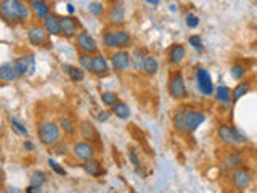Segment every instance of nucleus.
<instances>
[{"label":"nucleus","instance_id":"49530a36","mask_svg":"<svg viewBox=\"0 0 257 193\" xmlns=\"http://www.w3.org/2000/svg\"><path fill=\"white\" fill-rule=\"evenodd\" d=\"M145 2H147V4H150V5H159V2H161V0H145Z\"/></svg>","mask_w":257,"mask_h":193},{"label":"nucleus","instance_id":"9b49d317","mask_svg":"<svg viewBox=\"0 0 257 193\" xmlns=\"http://www.w3.org/2000/svg\"><path fill=\"white\" fill-rule=\"evenodd\" d=\"M108 21L109 24H114V26H120V24H124L125 21V8H124V4L117 0L111 5L109 12H108Z\"/></svg>","mask_w":257,"mask_h":193},{"label":"nucleus","instance_id":"ea45409f","mask_svg":"<svg viewBox=\"0 0 257 193\" xmlns=\"http://www.w3.org/2000/svg\"><path fill=\"white\" fill-rule=\"evenodd\" d=\"M88 12H90V15H93V16H100L103 13V5L100 2H92L88 5Z\"/></svg>","mask_w":257,"mask_h":193},{"label":"nucleus","instance_id":"de8ad7c7","mask_svg":"<svg viewBox=\"0 0 257 193\" xmlns=\"http://www.w3.org/2000/svg\"><path fill=\"white\" fill-rule=\"evenodd\" d=\"M68 12L69 13H74V7H72L71 4H68Z\"/></svg>","mask_w":257,"mask_h":193},{"label":"nucleus","instance_id":"b1692460","mask_svg":"<svg viewBox=\"0 0 257 193\" xmlns=\"http://www.w3.org/2000/svg\"><path fill=\"white\" fill-rule=\"evenodd\" d=\"M112 108V115L119 119H128L131 118V108H128V105L124 103V102H117Z\"/></svg>","mask_w":257,"mask_h":193},{"label":"nucleus","instance_id":"6e6552de","mask_svg":"<svg viewBox=\"0 0 257 193\" xmlns=\"http://www.w3.org/2000/svg\"><path fill=\"white\" fill-rule=\"evenodd\" d=\"M132 61H134L132 55L125 50H119L111 55V64H112V68H114V71L117 72H125L132 66Z\"/></svg>","mask_w":257,"mask_h":193},{"label":"nucleus","instance_id":"cd10ccee","mask_svg":"<svg viewBox=\"0 0 257 193\" xmlns=\"http://www.w3.org/2000/svg\"><path fill=\"white\" fill-rule=\"evenodd\" d=\"M63 69H66L69 79L72 82H80L84 79V68H77V66H63Z\"/></svg>","mask_w":257,"mask_h":193},{"label":"nucleus","instance_id":"aec40b11","mask_svg":"<svg viewBox=\"0 0 257 193\" xmlns=\"http://www.w3.org/2000/svg\"><path fill=\"white\" fill-rule=\"evenodd\" d=\"M174 129L180 134H188V126H187V108H182L179 111H175V115L172 118Z\"/></svg>","mask_w":257,"mask_h":193},{"label":"nucleus","instance_id":"a19ab883","mask_svg":"<svg viewBox=\"0 0 257 193\" xmlns=\"http://www.w3.org/2000/svg\"><path fill=\"white\" fill-rule=\"evenodd\" d=\"M53 147H55L53 151L56 153V155H66V153L69 151L66 143H56V145H53Z\"/></svg>","mask_w":257,"mask_h":193},{"label":"nucleus","instance_id":"1a4fd4ad","mask_svg":"<svg viewBox=\"0 0 257 193\" xmlns=\"http://www.w3.org/2000/svg\"><path fill=\"white\" fill-rule=\"evenodd\" d=\"M196 82H198V88H199L201 93L206 95V96L212 95L214 84H212L211 74L207 72V69H204V68H198L196 69Z\"/></svg>","mask_w":257,"mask_h":193},{"label":"nucleus","instance_id":"412c9836","mask_svg":"<svg viewBox=\"0 0 257 193\" xmlns=\"http://www.w3.org/2000/svg\"><path fill=\"white\" fill-rule=\"evenodd\" d=\"M82 169L85 171V174H88L90 177H95V179H98V177L103 175V167H101V163L96 158H90L84 161L82 164Z\"/></svg>","mask_w":257,"mask_h":193},{"label":"nucleus","instance_id":"dca6fc26","mask_svg":"<svg viewBox=\"0 0 257 193\" xmlns=\"http://www.w3.org/2000/svg\"><path fill=\"white\" fill-rule=\"evenodd\" d=\"M90 72L95 76H106L109 72V64L103 55H93Z\"/></svg>","mask_w":257,"mask_h":193},{"label":"nucleus","instance_id":"473e14b6","mask_svg":"<svg viewBox=\"0 0 257 193\" xmlns=\"http://www.w3.org/2000/svg\"><path fill=\"white\" fill-rule=\"evenodd\" d=\"M47 182V174L42 171H34L29 175V183L32 185H44Z\"/></svg>","mask_w":257,"mask_h":193},{"label":"nucleus","instance_id":"5701e85b","mask_svg":"<svg viewBox=\"0 0 257 193\" xmlns=\"http://www.w3.org/2000/svg\"><path fill=\"white\" fill-rule=\"evenodd\" d=\"M114 34H116V42H117V48L119 50H124L132 42V37L128 34L127 31L124 29H114Z\"/></svg>","mask_w":257,"mask_h":193},{"label":"nucleus","instance_id":"ddd939ff","mask_svg":"<svg viewBox=\"0 0 257 193\" xmlns=\"http://www.w3.org/2000/svg\"><path fill=\"white\" fill-rule=\"evenodd\" d=\"M60 23H61V36L64 37H76L79 34V21L74 20L72 16H61L60 18Z\"/></svg>","mask_w":257,"mask_h":193},{"label":"nucleus","instance_id":"72a5a7b5","mask_svg":"<svg viewBox=\"0 0 257 193\" xmlns=\"http://www.w3.org/2000/svg\"><path fill=\"white\" fill-rule=\"evenodd\" d=\"M101 102H103V105H106V107H114V105L119 102V96L114 92H103Z\"/></svg>","mask_w":257,"mask_h":193},{"label":"nucleus","instance_id":"7c9ffc66","mask_svg":"<svg viewBox=\"0 0 257 193\" xmlns=\"http://www.w3.org/2000/svg\"><path fill=\"white\" fill-rule=\"evenodd\" d=\"M10 124H12V127H13V131L18 134V135H21V137H28L29 135V132H28V129H26V126H24L20 119H16V118H10Z\"/></svg>","mask_w":257,"mask_h":193},{"label":"nucleus","instance_id":"7ed1b4c3","mask_svg":"<svg viewBox=\"0 0 257 193\" xmlns=\"http://www.w3.org/2000/svg\"><path fill=\"white\" fill-rule=\"evenodd\" d=\"M219 139L222 143L228 145V147H235V145H239V143H244L247 139L246 135H243L236 127H230L227 124H220L219 126Z\"/></svg>","mask_w":257,"mask_h":193},{"label":"nucleus","instance_id":"0eeeda50","mask_svg":"<svg viewBox=\"0 0 257 193\" xmlns=\"http://www.w3.org/2000/svg\"><path fill=\"white\" fill-rule=\"evenodd\" d=\"M76 45H77L79 50L84 52V53L95 55L96 52H98V45H96L95 39L85 31H80L79 34L76 36Z\"/></svg>","mask_w":257,"mask_h":193},{"label":"nucleus","instance_id":"f257e3e1","mask_svg":"<svg viewBox=\"0 0 257 193\" xmlns=\"http://www.w3.org/2000/svg\"><path fill=\"white\" fill-rule=\"evenodd\" d=\"M29 8L21 0H2L0 4V13L2 20L8 24H20L28 21L29 18Z\"/></svg>","mask_w":257,"mask_h":193},{"label":"nucleus","instance_id":"9d476101","mask_svg":"<svg viewBox=\"0 0 257 193\" xmlns=\"http://www.w3.org/2000/svg\"><path fill=\"white\" fill-rule=\"evenodd\" d=\"M72 153H74V156L82 159V161H87L90 158H95V148H93V143L87 142V140H80V142H76L72 145Z\"/></svg>","mask_w":257,"mask_h":193},{"label":"nucleus","instance_id":"2f4dec72","mask_svg":"<svg viewBox=\"0 0 257 193\" xmlns=\"http://www.w3.org/2000/svg\"><path fill=\"white\" fill-rule=\"evenodd\" d=\"M60 127L64 131V134H68V135H74L76 134V126L69 118H61L60 119Z\"/></svg>","mask_w":257,"mask_h":193},{"label":"nucleus","instance_id":"20e7f679","mask_svg":"<svg viewBox=\"0 0 257 193\" xmlns=\"http://www.w3.org/2000/svg\"><path fill=\"white\" fill-rule=\"evenodd\" d=\"M169 93L174 100H183L187 99V85L182 71H175L169 79Z\"/></svg>","mask_w":257,"mask_h":193},{"label":"nucleus","instance_id":"a18cd8bd","mask_svg":"<svg viewBox=\"0 0 257 193\" xmlns=\"http://www.w3.org/2000/svg\"><path fill=\"white\" fill-rule=\"evenodd\" d=\"M23 148H24V150H28V151H32V150H34V143L24 142V143H23Z\"/></svg>","mask_w":257,"mask_h":193},{"label":"nucleus","instance_id":"393cba45","mask_svg":"<svg viewBox=\"0 0 257 193\" xmlns=\"http://www.w3.org/2000/svg\"><path fill=\"white\" fill-rule=\"evenodd\" d=\"M158 68H159L158 60L155 58V56L148 55L147 58H145V61H143V71H145V74H147V76H155L156 72H158Z\"/></svg>","mask_w":257,"mask_h":193},{"label":"nucleus","instance_id":"c03bdc74","mask_svg":"<svg viewBox=\"0 0 257 193\" xmlns=\"http://www.w3.org/2000/svg\"><path fill=\"white\" fill-rule=\"evenodd\" d=\"M26 191L28 193H40V191H42V185H32L31 183V187H28Z\"/></svg>","mask_w":257,"mask_h":193},{"label":"nucleus","instance_id":"a878e982","mask_svg":"<svg viewBox=\"0 0 257 193\" xmlns=\"http://www.w3.org/2000/svg\"><path fill=\"white\" fill-rule=\"evenodd\" d=\"M249 88H251V82H249V80H243V82L236 84V87L233 88V92H231L233 102H238L241 96H244L249 92Z\"/></svg>","mask_w":257,"mask_h":193},{"label":"nucleus","instance_id":"c85d7f7f","mask_svg":"<svg viewBox=\"0 0 257 193\" xmlns=\"http://www.w3.org/2000/svg\"><path fill=\"white\" fill-rule=\"evenodd\" d=\"M241 161H243V153L238 151V153H231V155L225 159V167L228 169H235L241 164Z\"/></svg>","mask_w":257,"mask_h":193},{"label":"nucleus","instance_id":"c756f323","mask_svg":"<svg viewBox=\"0 0 257 193\" xmlns=\"http://www.w3.org/2000/svg\"><path fill=\"white\" fill-rule=\"evenodd\" d=\"M246 74V66H243V64L239 63H235L233 66L230 68V77L235 79V80H241L244 77Z\"/></svg>","mask_w":257,"mask_h":193},{"label":"nucleus","instance_id":"79ce46f5","mask_svg":"<svg viewBox=\"0 0 257 193\" xmlns=\"http://www.w3.org/2000/svg\"><path fill=\"white\" fill-rule=\"evenodd\" d=\"M131 161H132V164L137 167V171H139V169H140V159H139V155H137L134 150L131 151Z\"/></svg>","mask_w":257,"mask_h":193},{"label":"nucleus","instance_id":"f03ea898","mask_svg":"<svg viewBox=\"0 0 257 193\" xmlns=\"http://www.w3.org/2000/svg\"><path fill=\"white\" fill-rule=\"evenodd\" d=\"M37 135H39L40 143L47 145V147H53V145H56L61 139V132H60L58 124L52 123V121H44V123H40L37 127Z\"/></svg>","mask_w":257,"mask_h":193},{"label":"nucleus","instance_id":"4be33fe9","mask_svg":"<svg viewBox=\"0 0 257 193\" xmlns=\"http://www.w3.org/2000/svg\"><path fill=\"white\" fill-rule=\"evenodd\" d=\"M29 7H31V10L34 12V15L40 20H44L47 15H50V7H48V4L44 2V0H31Z\"/></svg>","mask_w":257,"mask_h":193},{"label":"nucleus","instance_id":"bb28decb","mask_svg":"<svg viewBox=\"0 0 257 193\" xmlns=\"http://www.w3.org/2000/svg\"><path fill=\"white\" fill-rule=\"evenodd\" d=\"M215 99L220 103H230L231 102V90L227 85H219L215 88Z\"/></svg>","mask_w":257,"mask_h":193},{"label":"nucleus","instance_id":"423d86ee","mask_svg":"<svg viewBox=\"0 0 257 193\" xmlns=\"http://www.w3.org/2000/svg\"><path fill=\"white\" fill-rule=\"evenodd\" d=\"M15 66H16V71H18L20 77L34 76V72H36V58H34V55H29V53L28 55H21L20 58L15 60Z\"/></svg>","mask_w":257,"mask_h":193},{"label":"nucleus","instance_id":"6ab92c4d","mask_svg":"<svg viewBox=\"0 0 257 193\" xmlns=\"http://www.w3.org/2000/svg\"><path fill=\"white\" fill-rule=\"evenodd\" d=\"M187 58V50L182 44H172L169 48V63L171 64H180Z\"/></svg>","mask_w":257,"mask_h":193},{"label":"nucleus","instance_id":"2eb2a0df","mask_svg":"<svg viewBox=\"0 0 257 193\" xmlns=\"http://www.w3.org/2000/svg\"><path fill=\"white\" fill-rule=\"evenodd\" d=\"M206 116L203 113H199L193 108H187V126H188V134L195 132L196 129L204 123Z\"/></svg>","mask_w":257,"mask_h":193},{"label":"nucleus","instance_id":"e433bc0d","mask_svg":"<svg viewBox=\"0 0 257 193\" xmlns=\"http://www.w3.org/2000/svg\"><path fill=\"white\" fill-rule=\"evenodd\" d=\"M48 166H50V169L55 172V174H58V175H61V177H64V175H68V172H66V169H64L61 164H58L56 163L55 159H48Z\"/></svg>","mask_w":257,"mask_h":193},{"label":"nucleus","instance_id":"37998d69","mask_svg":"<svg viewBox=\"0 0 257 193\" xmlns=\"http://www.w3.org/2000/svg\"><path fill=\"white\" fill-rule=\"evenodd\" d=\"M108 119H109L108 111H101V113H98V116H96V121H98V123H106Z\"/></svg>","mask_w":257,"mask_h":193},{"label":"nucleus","instance_id":"c9c22d12","mask_svg":"<svg viewBox=\"0 0 257 193\" xmlns=\"http://www.w3.org/2000/svg\"><path fill=\"white\" fill-rule=\"evenodd\" d=\"M92 60H93V55L92 53H84L79 56V63H80V68H84L87 71H90L92 68Z\"/></svg>","mask_w":257,"mask_h":193},{"label":"nucleus","instance_id":"39448f33","mask_svg":"<svg viewBox=\"0 0 257 193\" xmlns=\"http://www.w3.org/2000/svg\"><path fill=\"white\" fill-rule=\"evenodd\" d=\"M252 182V177H251V172H249L247 167H243V166H238L233 169L231 172V185L235 190H246L249 185Z\"/></svg>","mask_w":257,"mask_h":193},{"label":"nucleus","instance_id":"a211bd4d","mask_svg":"<svg viewBox=\"0 0 257 193\" xmlns=\"http://www.w3.org/2000/svg\"><path fill=\"white\" fill-rule=\"evenodd\" d=\"M20 77L18 71H16L15 61H7L0 66V80L2 82H12V80H16Z\"/></svg>","mask_w":257,"mask_h":193},{"label":"nucleus","instance_id":"4468645a","mask_svg":"<svg viewBox=\"0 0 257 193\" xmlns=\"http://www.w3.org/2000/svg\"><path fill=\"white\" fill-rule=\"evenodd\" d=\"M28 39L32 45L36 47H42L48 42V32L45 28H39V26H32L28 31Z\"/></svg>","mask_w":257,"mask_h":193},{"label":"nucleus","instance_id":"f8f14e48","mask_svg":"<svg viewBox=\"0 0 257 193\" xmlns=\"http://www.w3.org/2000/svg\"><path fill=\"white\" fill-rule=\"evenodd\" d=\"M79 132H80V137H82L84 140L90 142V143H100L101 139H100V134L96 131V127L88 123V121H82L79 126Z\"/></svg>","mask_w":257,"mask_h":193},{"label":"nucleus","instance_id":"58836bf2","mask_svg":"<svg viewBox=\"0 0 257 193\" xmlns=\"http://www.w3.org/2000/svg\"><path fill=\"white\" fill-rule=\"evenodd\" d=\"M188 42L191 44V47H195L199 53L204 50V47H203V40H201V37H199V36H191V37L188 39Z\"/></svg>","mask_w":257,"mask_h":193},{"label":"nucleus","instance_id":"4c0bfd02","mask_svg":"<svg viewBox=\"0 0 257 193\" xmlns=\"http://www.w3.org/2000/svg\"><path fill=\"white\" fill-rule=\"evenodd\" d=\"M185 21H187V26L190 29H196L198 28V24H199V18L195 15V13H188L187 15V18H185Z\"/></svg>","mask_w":257,"mask_h":193},{"label":"nucleus","instance_id":"f3484780","mask_svg":"<svg viewBox=\"0 0 257 193\" xmlns=\"http://www.w3.org/2000/svg\"><path fill=\"white\" fill-rule=\"evenodd\" d=\"M42 21H44V28L48 34L50 36H61V23H60L58 16L50 13V15H47Z\"/></svg>","mask_w":257,"mask_h":193},{"label":"nucleus","instance_id":"f704fd0d","mask_svg":"<svg viewBox=\"0 0 257 193\" xmlns=\"http://www.w3.org/2000/svg\"><path fill=\"white\" fill-rule=\"evenodd\" d=\"M103 44L108 48H117V42H116V34L114 31H106L103 34Z\"/></svg>","mask_w":257,"mask_h":193}]
</instances>
